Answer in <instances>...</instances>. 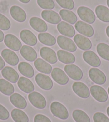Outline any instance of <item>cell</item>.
I'll list each match as a JSON object with an SVG mask.
<instances>
[{"instance_id":"cell-35","label":"cell","mask_w":109,"mask_h":122,"mask_svg":"<svg viewBox=\"0 0 109 122\" xmlns=\"http://www.w3.org/2000/svg\"><path fill=\"white\" fill-rule=\"evenodd\" d=\"M97 53L104 60L109 61V46L105 43H100L96 47Z\"/></svg>"},{"instance_id":"cell-28","label":"cell","mask_w":109,"mask_h":122,"mask_svg":"<svg viewBox=\"0 0 109 122\" xmlns=\"http://www.w3.org/2000/svg\"><path fill=\"white\" fill-rule=\"evenodd\" d=\"M18 69L21 75L26 77L31 78L34 76V69L32 65L27 62H20L18 64Z\"/></svg>"},{"instance_id":"cell-41","label":"cell","mask_w":109,"mask_h":122,"mask_svg":"<svg viewBox=\"0 0 109 122\" xmlns=\"http://www.w3.org/2000/svg\"><path fill=\"white\" fill-rule=\"evenodd\" d=\"M34 122H51V121L45 115L38 114L34 117Z\"/></svg>"},{"instance_id":"cell-13","label":"cell","mask_w":109,"mask_h":122,"mask_svg":"<svg viewBox=\"0 0 109 122\" xmlns=\"http://www.w3.org/2000/svg\"><path fill=\"white\" fill-rule=\"evenodd\" d=\"M75 28L77 31L80 34L87 37H91L94 34L93 27L89 24L83 21H78L75 24Z\"/></svg>"},{"instance_id":"cell-12","label":"cell","mask_w":109,"mask_h":122,"mask_svg":"<svg viewBox=\"0 0 109 122\" xmlns=\"http://www.w3.org/2000/svg\"><path fill=\"white\" fill-rule=\"evenodd\" d=\"M40 54L43 60L50 64H55L57 62V57L54 50L49 47H43L40 51Z\"/></svg>"},{"instance_id":"cell-31","label":"cell","mask_w":109,"mask_h":122,"mask_svg":"<svg viewBox=\"0 0 109 122\" xmlns=\"http://www.w3.org/2000/svg\"><path fill=\"white\" fill-rule=\"evenodd\" d=\"M11 117L15 122H28L29 118L25 112L18 109H14L11 112Z\"/></svg>"},{"instance_id":"cell-30","label":"cell","mask_w":109,"mask_h":122,"mask_svg":"<svg viewBox=\"0 0 109 122\" xmlns=\"http://www.w3.org/2000/svg\"><path fill=\"white\" fill-rule=\"evenodd\" d=\"M60 17L63 20L70 23L71 24H74L77 22L78 18L73 12L66 9H62L59 12Z\"/></svg>"},{"instance_id":"cell-33","label":"cell","mask_w":109,"mask_h":122,"mask_svg":"<svg viewBox=\"0 0 109 122\" xmlns=\"http://www.w3.org/2000/svg\"><path fill=\"white\" fill-rule=\"evenodd\" d=\"M38 39L42 44L51 46L56 44V40L54 37L48 33H41L38 34Z\"/></svg>"},{"instance_id":"cell-4","label":"cell","mask_w":109,"mask_h":122,"mask_svg":"<svg viewBox=\"0 0 109 122\" xmlns=\"http://www.w3.org/2000/svg\"><path fill=\"white\" fill-rule=\"evenodd\" d=\"M57 41L59 46L63 50L72 53L77 51V46L75 42L70 38L63 36H59L57 39Z\"/></svg>"},{"instance_id":"cell-22","label":"cell","mask_w":109,"mask_h":122,"mask_svg":"<svg viewBox=\"0 0 109 122\" xmlns=\"http://www.w3.org/2000/svg\"><path fill=\"white\" fill-rule=\"evenodd\" d=\"M20 37L21 40L25 44L31 46L36 45L38 42L36 36L28 30H21L20 33Z\"/></svg>"},{"instance_id":"cell-15","label":"cell","mask_w":109,"mask_h":122,"mask_svg":"<svg viewBox=\"0 0 109 122\" xmlns=\"http://www.w3.org/2000/svg\"><path fill=\"white\" fill-rule=\"evenodd\" d=\"M73 40L77 46L83 51H89L92 47L90 39L81 34H76Z\"/></svg>"},{"instance_id":"cell-48","label":"cell","mask_w":109,"mask_h":122,"mask_svg":"<svg viewBox=\"0 0 109 122\" xmlns=\"http://www.w3.org/2000/svg\"><path fill=\"white\" fill-rule=\"evenodd\" d=\"M108 94L109 95V88L108 89Z\"/></svg>"},{"instance_id":"cell-24","label":"cell","mask_w":109,"mask_h":122,"mask_svg":"<svg viewBox=\"0 0 109 122\" xmlns=\"http://www.w3.org/2000/svg\"><path fill=\"white\" fill-rule=\"evenodd\" d=\"M17 85L19 89L26 93H30L34 90V86L31 80L24 77L19 78Z\"/></svg>"},{"instance_id":"cell-7","label":"cell","mask_w":109,"mask_h":122,"mask_svg":"<svg viewBox=\"0 0 109 122\" xmlns=\"http://www.w3.org/2000/svg\"><path fill=\"white\" fill-rule=\"evenodd\" d=\"M35 79L38 85L43 90L48 91L53 88V82L48 76L38 73L36 75Z\"/></svg>"},{"instance_id":"cell-44","label":"cell","mask_w":109,"mask_h":122,"mask_svg":"<svg viewBox=\"0 0 109 122\" xmlns=\"http://www.w3.org/2000/svg\"><path fill=\"white\" fill-rule=\"evenodd\" d=\"M19 1L21 2H22L23 3L26 4V3H29L30 0H19Z\"/></svg>"},{"instance_id":"cell-39","label":"cell","mask_w":109,"mask_h":122,"mask_svg":"<svg viewBox=\"0 0 109 122\" xmlns=\"http://www.w3.org/2000/svg\"><path fill=\"white\" fill-rule=\"evenodd\" d=\"M94 122H109V119L105 114L102 112H96L93 116Z\"/></svg>"},{"instance_id":"cell-19","label":"cell","mask_w":109,"mask_h":122,"mask_svg":"<svg viewBox=\"0 0 109 122\" xmlns=\"http://www.w3.org/2000/svg\"><path fill=\"white\" fill-rule=\"evenodd\" d=\"M10 13L11 17L18 22L23 23L26 19V14L22 8L17 5H14L11 7Z\"/></svg>"},{"instance_id":"cell-47","label":"cell","mask_w":109,"mask_h":122,"mask_svg":"<svg viewBox=\"0 0 109 122\" xmlns=\"http://www.w3.org/2000/svg\"><path fill=\"white\" fill-rule=\"evenodd\" d=\"M106 3H107V5L108 6V7L109 8V0H107V1H106Z\"/></svg>"},{"instance_id":"cell-40","label":"cell","mask_w":109,"mask_h":122,"mask_svg":"<svg viewBox=\"0 0 109 122\" xmlns=\"http://www.w3.org/2000/svg\"><path fill=\"white\" fill-rule=\"evenodd\" d=\"M10 114L8 110L3 106L0 104V119L6 120L9 118Z\"/></svg>"},{"instance_id":"cell-3","label":"cell","mask_w":109,"mask_h":122,"mask_svg":"<svg viewBox=\"0 0 109 122\" xmlns=\"http://www.w3.org/2000/svg\"><path fill=\"white\" fill-rule=\"evenodd\" d=\"M77 13L80 19L84 22L88 24H93L95 22V15L90 8L86 6H80L78 9Z\"/></svg>"},{"instance_id":"cell-43","label":"cell","mask_w":109,"mask_h":122,"mask_svg":"<svg viewBox=\"0 0 109 122\" xmlns=\"http://www.w3.org/2000/svg\"><path fill=\"white\" fill-rule=\"evenodd\" d=\"M4 39V34L3 32L0 30V42H2Z\"/></svg>"},{"instance_id":"cell-2","label":"cell","mask_w":109,"mask_h":122,"mask_svg":"<svg viewBox=\"0 0 109 122\" xmlns=\"http://www.w3.org/2000/svg\"><path fill=\"white\" fill-rule=\"evenodd\" d=\"M28 98L34 107L39 109H44L47 106V101L45 97L37 92H33L28 95Z\"/></svg>"},{"instance_id":"cell-27","label":"cell","mask_w":109,"mask_h":122,"mask_svg":"<svg viewBox=\"0 0 109 122\" xmlns=\"http://www.w3.org/2000/svg\"><path fill=\"white\" fill-rule=\"evenodd\" d=\"M57 55L59 61L64 64H73L75 61V57L73 54L63 50H59Z\"/></svg>"},{"instance_id":"cell-18","label":"cell","mask_w":109,"mask_h":122,"mask_svg":"<svg viewBox=\"0 0 109 122\" xmlns=\"http://www.w3.org/2000/svg\"><path fill=\"white\" fill-rule=\"evenodd\" d=\"M2 75L4 79L12 83H16L19 80V75L14 69L10 66H5L1 71Z\"/></svg>"},{"instance_id":"cell-20","label":"cell","mask_w":109,"mask_h":122,"mask_svg":"<svg viewBox=\"0 0 109 122\" xmlns=\"http://www.w3.org/2000/svg\"><path fill=\"white\" fill-rule=\"evenodd\" d=\"M57 27L60 34L69 38H72L75 34V30L73 26L65 21H61L58 23Z\"/></svg>"},{"instance_id":"cell-34","label":"cell","mask_w":109,"mask_h":122,"mask_svg":"<svg viewBox=\"0 0 109 122\" xmlns=\"http://www.w3.org/2000/svg\"><path fill=\"white\" fill-rule=\"evenodd\" d=\"M72 117L76 122H91L88 115L80 109L74 110L72 113Z\"/></svg>"},{"instance_id":"cell-8","label":"cell","mask_w":109,"mask_h":122,"mask_svg":"<svg viewBox=\"0 0 109 122\" xmlns=\"http://www.w3.org/2000/svg\"><path fill=\"white\" fill-rule=\"evenodd\" d=\"M4 41L6 47L14 51H19L22 46L19 39L12 34H6L4 37Z\"/></svg>"},{"instance_id":"cell-16","label":"cell","mask_w":109,"mask_h":122,"mask_svg":"<svg viewBox=\"0 0 109 122\" xmlns=\"http://www.w3.org/2000/svg\"><path fill=\"white\" fill-rule=\"evenodd\" d=\"M41 16L45 20L53 24H58L62 21V18L58 13L53 10H43L41 12Z\"/></svg>"},{"instance_id":"cell-45","label":"cell","mask_w":109,"mask_h":122,"mask_svg":"<svg viewBox=\"0 0 109 122\" xmlns=\"http://www.w3.org/2000/svg\"><path fill=\"white\" fill-rule=\"evenodd\" d=\"M106 34H107L109 38V26H108L106 27Z\"/></svg>"},{"instance_id":"cell-36","label":"cell","mask_w":109,"mask_h":122,"mask_svg":"<svg viewBox=\"0 0 109 122\" xmlns=\"http://www.w3.org/2000/svg\"><path fill=\"white\" fill-rule=\"evenodd\" d=\"M37 3L40 8L45 10H52L55 6L53 0H37Z\"/></svg>"},{"instance_id":"cell-46","label":"cell","mask_w":109,"mask_h":122,"mask_svg":"<svg viewBox=\"0 0 109 122\" xmlns=\"http://www.w3.org/2000/svg\"><path fill=\"white\" fill-rule=\"evenodd\" d=\"M106 112H107V114L108 115V116L109 117V106L108 107L107 109H106Z\"/></svg>"},{"instance_id":"cell-5","label":"cell","mask_w":109,"mask_h":122,"mask_svg":"<svg viewBox=\"0 0 109 122\" xmlns=\"http://www.w3.org/2000/svg\"><path fill=\"white\" fill-rule=\"evenodd\" d=\"M92 97L99 102H105L108 100V94L104 89L99 85H93L90 88Z\"/></svg>"},{"instance_id":"cell-21","label":"cell","mask_w":109,"mask_h":122,"mask_svg":"<svg viewBox=\"0 0 109 122\" xmlns=\"http://www.w3.org/2000/svg\"><path fill=\"white\" fill-rule=\"evenodd\" d=\"M29 23L30 26L38 32H45L48 30V26L46 23L39 17H32L30 19Z\"/></svg>"},{"instance_id":"cell-32","label":"cell","mask_w":109,"mask_h":122,"mask_svg":"<svg viewBox=\"0 0 109 122\" xmlns=\"http://www.w3.org/2000/svg\"><path fill=\"white\" fill-rule=\"evenodd\" d=\"M14 87L7 80L4 79H0V92L3 94L9 96L14 94Z\"/></svg>"},{"instance_id":"cell-42","label":"cell","mask_w":109,"mask_h":122,"mask_svg":"<svg viewBox=\"0 0 109 122\" xmlns=\"http://www.w3.org/2000/svg\"><path fill=\"white\" fill-rule=\"evenodd\" d=\"M5 66V62L1 56H0V70L3 69Z\"/></svg>"},{"instance_id":"cell-10","label":"cell","mask_w":109,"mask_h":122,"mask_svg":"<svg viewBox=\"0 0 109 122\" xmlns=\"http://www.w3.org/2000/svg\"><path fill=\"white\" fill-rule=\"evenodd\" d=\"M51 77L54 81L61 85H66L69 81L68 76L65 72L63 70L58 67L54 68L52 70Z\"/></svg>"},{"instance_id":"cell-29","label":"cell","mask_w":109,"mask_h":122,"mask_svg":"<svg viewBox=\"0 0 109 122\" xmlns=\"http://www.w3.org/2000/svg\"><path fill=\"white\" fill-rule=\"evenodd\" d=\"M95 12L99 20L105 23H109V9L104 5H98Z\"/></svg>"},{"instance_id":"cell-26","label":"cell","mask_w":109,"mask_h":122,"mask_svg":"<svg viewBox=\"0 0 109 122\" xmlns=\"http://www.w3.org/2000/svg\"><path fill=\"white\" fill-rule=\"evenodd\" d=\"M34 65L38 71L41 73L45 74H50L52 71V66L51 65L46 62V61L42 58H38L34 63Z\"/></svg>"},{"instance_id":"cell-9","label":"cell","mask_w":109,"mask_h":122,"mask_svg":"<svg viewBox=\"0 0 109 122\" xmlns=\"http://www.w3.org/2000/svg\"><path fill=\"white\" fill-rule=\"evenodd\" d=\"M88 75L90 79L98 85H103L106 81L105 74L97 68H91L88 72Z\"/></svg>"},{"instance_id":"cell-38","label":"cell","mask_w":109,"mask_h":122,"mask_svg":"<svg viewBox=\"0 0 109 122\" xmlns=\"http://www.w3.org/2000/svg\"><path fill=\"white\" fill-rule=\"evenodd\" d=\"M57 3L61 7L67 10H72L74 8V3L73 0H56Z\"/></svg>"},{"instance_id":"cell-23","label":"cell","mask_w":109,"mask_h":122,"mask_svg":"<svg viewBox=\"0 0 109 122\" xmlns=\"http://www.w3.org/2000/svg\"><path fill=\"white\" fill-rule=\"evenodd\" d=\"M20 53L24 59L31 62L35 61L38 57L36 51L32 47L27 45L21 47Z\"/></svg>"},{"instance_id":"cell-25","label":"cell","mask_w":109,"mask_h":122,"mask_svg":"<svg viewBox=\"0 0 109 122\" xmlns=\"http://www.w3.org/2000/svg\"><path fill=\"white\" fill-rule=\"evenodd\" d=\"M10 101L16 108L24 109L27 107V102L22 95L18 93H14L10 97Z\"/></svg>"},{"instance_id":"cell-37","label":"cell","mask_w":109,"mask_h":122,"mask_svg":"<svg viewBox=\"0 0 109 122\" xmlns=\"http://www.w3.org/2000/svg\"><path fill=\"white\" fill-rule=\"evenodd\" d=\"M11 23L7 17L0 14V30H7L10 29Z\"/></svg>"},{"instance_id":"cell-11","label":"cell","mask_w":109,"mask_h":122,"mask_svg":"<svg viewBox=\"0 0 109 122\" xmlns=\"http://www.w3.org/2000/svg\"><path fill=\"white\" fill-rule=\"evenodd\" d=\"M72 89L76 94L82 99L90 97V91L86 84L81 82H75L72 85Z\"/></svg>"},{"instance_id":"cell-1","label":"cell","mask_w":109,"mask_h":122,"mask_svg":"<svg viewBox=\"0 0 109 122\" xmlns=\"http://www.w3.org/2000/svg\"><path fill=\"white\" fill-rule=\"evenodd\" d=\"M50 111L54 116L62 120H66L69 118V114L67 108L59 102H52L50 105Z\"/></svg>"},{"instance_id":"cell-17","label":"cell","mask_w":109,"mask_h":122,"mask_svg":"<svg viewBox=\"0 0 109 122\" xmlns=\"http://www.w3.org/2000/svg\"><path fill=\"white\" fill-rule=\"evenodd\" d=\"M1 55L4 61L12 66H15L18 64L19 58L14 51L9 49H4L1 52Z\"/></svg>"},{"instance_id":"cell-6","label":"cell","mask_w":109,"mask_h":122,"mask_svg":"<svg viewBox=\"0 0 109 122\" xmlns=\"http://www.w3.org/2000/svg\"><path fill=\"white\" fill-rule=\"evenodd\" d=\"M64 71L67 76L72 79L80 80L83 77V72L81 69L75 64H67L64 67Z\"/></svg>"},{"instance_id":"cell-14","label":"cell","mask_w":109,"mask_h":122,"mask_svg":"<svg viewBox=\"0 0 109 122\" xmlns=\"http://www.w3.org/2000/svg\"><path fill=\"white\" fill-rule=\"evenodd\" d=\"M83 58L87 64L93 67H99L101 65V61L99 56L91 51H84L82 55Z\"/></svg>"}]
</instances>
